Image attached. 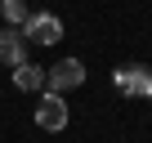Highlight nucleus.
<instances>
[{
	"mask_svg": "<svg viewBox=\"0 0 152 143\" xmlns=\"http://www.w3.org/2000/svg\"><path fill=\"white\" fill-rule=\"evenodd\" d=\"M45 85H49V94H63V90L85 85V63H81V58H58V63L45 72Z\"/></svg>",
	"mask_w": 152,
	"mask_h": 143,
	"instance_id": "1",
	"label": "nucleus"
},
{
	"mask_svg": "<svg viewBox=\"0 0 152 143\" xmlns=\"http://www.w3.org/2000/svg\"><path fill=\"white\" fill-rule=\"evenodd\" d=\"M23 40H31V45H54V40H63V23H58V14H27V23H23Z\"/></svg>",
	"mask_w": 152,
	"mask_h": 143,
	"instance_id": "2",
	"label": "nucleus"
},
{
	"mask_svg": "<svg viewBox=\"0 0 152 143\" xmlns=\"http://www.w3.org/2000/svg\"><path fill=\"white\" fill-rule=\"evenodd\" d=\"M112 81H116V90H125V94H134V98H152V72H148L143 63L116 67V72H112Z\"/></svg>",
	"mask_w": 152,
	"mask_h": 143,
	"instance_id": "3",
	"label": "nucleus"
},
{
	"mask_svg": "<svg viewBox=\"0 0 152 143\" xmlns=\"http://www.w3.org/2000/svg\"><path fill=\"white\" fill-rule=\"evenodd\" d=\"M67 103H63V94H45L40 103H36V125L40 130H49V134H58L63 125H67Z\"/></svg>",
	"mask_w": 152,
	"mask_h": 143,
	"instance_id": "4",
	"label": "nucleus"
},
{
	"mask_svg": "<svg viewBox=\"0 0 152 143\" xmlns=\"http://www.w3.org/2000/svg\"><path fill=\"white\" fill-rule=\"evenodd\" d=\"M0 63H5V67L27 63V40H23V31H14V27L0 31Z\"/></svg>",
	"mask_w": 152,
	"mask_h": 143,
	"instance_id": "5",
	"label": "nucleus"
},
{
	"mask_svg": "<svg viewBox=\"0 0 152 143\" xmlns=\"http://www.w3.org/2000/svg\"><path fill=\"white\" fill-rule=\"evenodd\" d=\"M14 85H18L23 94H31V90H45V72H40L36 63H18V67H14Z\"/></svg>",
	"mask_w": 152,
	"mask_h": 143,
	"instance_id": "6",
	"label": "nucleus"
},
{
	"mask_svg": "<svg viewBox=\"0 0 152 143\" xmlns=\"http://www.w3.org/2000/svg\"><path fill=\"white\" fill-rule=\"evenodd\" d=\"M0 14H5V23H14V27H18V23H27V14H31V9H27V0H0Z\"/></svg>",
	"mask_w": 152,
	"mask_h": 143,
	"instance_id": "7",
	"label": "nucleus"
}]
</instances>
